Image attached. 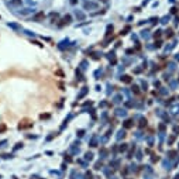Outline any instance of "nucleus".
<instances>
[{
    "label": "nucleus",
    "mask_w": 179,
    "mask_h": 179,
    "mask_svg": "<svg viewBox=\"0 0 179 179\" xmlns=\"http://www.w3.org/2000/svg\"><path fill=\"white\" fill-rule=\"evenodd\" d=\"M99 7V4L96 3V1H90V0H83V10H96Z\"/></svg>",
    "instance_id": "1"
},
{
    "label": "nucleus",
    "mask_w": 179,
    "mask_h": 179,
    "mask_svg": "<svg viewBox=\"0 0 179 179\" xmlns=\"http://www.w3.org/2000/svg\"><path fill=\"white\" fill-rule=\"evenodd\" d=\"M44 18H45V14H44V11H38V13H35L33 16V20L34 23H41V21H44Z\"/></svg>",
    "instance_id": "2"
},
{
    "label": "nucleus",
    "mask_w": 179,
    "mask_h": 179,
    "mask_svg": "<svg viewBox=\"0 0 179 179\" xmlns=\"http://www.w3.org/2000/svg\"><path fill=\"white\" fill-rule=\"evenodd\" d=\"M87 93H89V87H87V86H83V87L81 89V92L78 93V96H76V99H78V100H81V99H83L85 96H86Z\"/></svg>",
    "instance_id": "3"
},
{
    "label": "nucleus",
    "mask_w": 179,
    "mask_h": 179,
    "mask_svg": "<svg viewBox=\"0 0 179 179\" xmlns=\"http://www.w3.org/2000/svg\"><path fill=\"white\" fill-rule=\"evenodd\" d=\"M9 4H10L11 7H21V6H23V0H10V1H9Z\"/></svg>",
    "instance_id": "4"
},
{
    "label": "nucleus",
    "mask_w": 179,
    "mask_h": 179,
    "mask_svg": "<svg viewBox=\"0 0 179 179\" xmlns=\"http://www.w3.org/2000/svg\"><path fill=\"white\" fill-rule=\"evenodd\" d=\"M75 16H76V18H78L79 21H83V20L86 18V16H85V13H82V11H78V10L75 11Z\"/></svg>",
    "instance_id": "5"
},
{
    "label": "nucleus",
    "mask_w": 179,
    "mask_h": 179,
    "mask_svg": "<svg viewBox=\"0 0 179 179\" xmlns=\"http://www.w3.org/2000/svg\"><path fill=\"white\" fill-rule=\"evenodd\" d=\"M71 20H72V17L69 16V14H66L65 17H64V20H62V24H61V26H65V24H69V23H71Z\"/></svg>",
    "instance_id": "6"
},
{
    "label": "nucleus",
    "mask_w": 179,
    "mask_h": 179,
    "mask_svg": "<svg viewBox=\"0 0 179 179\" xmlns=\"http://www.w3.org/2000/svg\"><path fill=\"white\" fill-rule=\"evenodd\" d=\"M121 82H125V83H130V82H131V78H130V76H127V75L121 76Z\"/></svg>",
    "instance_id": "7"
},
{
    "label": "nucleus",
    "mask_w": 179,
    "mask_h": 179,
    "mask_svg": "<svg viewBox=\"0 0 179 179\" xmlns=\"http://www.w3.org/2000/svg\"><path fill=\"white\" fill-rule=\"evenodd\" d=\"M31 9H23V11H20V14H23V16H26V14H30L31 13Z\"/></svg>",
    "instance_id": "8"
},
{
    "label": "nucleus",
    "mask_w": 179,
    "mask_h": 179,
    "mask_svg": "<svg viewBox=\"0 0 179 179\" xmlns=\"http://www.w3.org/2000/svg\"><path fill=\"white\" fill-rule=\"evenodd\" d=\"M7 26L11 28H14V30H20V26H17V24H13V23H7Z\"/></svg>",
    "instance_id": "9"
},
{
    "label": "nucleus",
    "mask_w": 179,
    "mask_h": 179,
    "mask_svg": "<svg viewBox=\"0 0 179 179\" xmlns=\"http://www.w3.org/2000/svg\"><path fill=\"white\" fill-rule=\"evenodd\" d=\"M131 125H133V121H131V120H127L124 123V128H130Z\"/></svg>",
    "instance_id": "10"
},
{
    "label": "nucleus",
    "mask_w": 179,
    "mask_h": 179,
    "mask_svg": "<svg viewBox=\"0 0 179 179\" xmlns=\"http://www.w3.org/2000/svg\"><path fill=\"white\" fill-rule=\"evenodd\" d=\"M58 18V14L56 13H51V21L52 23H55V20Z\"/></svg>",
    "instance_id": "11"
},
{
    "label": "nucleus",
    "mask_w": 179,
    "mask_h": 179,
    "mask_svg": "<svg viewBox=\"0 0 179 179\" xmlns=\"http://www.w3.org/2000/svg\"><path fill=\"white\" fill-rule=\"evenodd\" d=\"M85 158H86V159H89V161H92L93 154H92V152H86V154H85Z\"/></svg>",
    "instance_id": "12"
},
{
    "label": "nucleus",
    "mask_w": 179,
    "mask_h": 179,
    "mask_svg": "<svg viewBox=\"0 0 179 179\" xmlns=\"http://www.w3.org/2000/svg\"><path fill=\"white\" fill-rule=\"evenodd\" d=\"M128 30H130V26H127V27H125L124 30H121V35H125V34H127V31H128Z\"/></svg>",
    "instance_id": "13"
},
{
    "label": "nucleus",
    "mask_w": 179,
    "mask_h": 179,
    "mask_svg": "<svg viewBox=\"0 0 179 179\" xmlns=\"http://www.w3.org/2000/svg\"><path fill=\"white\" fill-rule=\"evenodd\" d=\"M121 99H123V98L119 95V96H116V98H114V102H116V103H120V102H121Z\"/></svg>",
    "instance_id": "14"
},
{
    "label": "nucleus",
    "mask_w": 179,
    "mask_h": 179,
    "mask_svg": "<svg viewBox=\"0 0 179 179\" xmlns=\"http://www.w3.org/2000/svg\"><path fill=\"white\" fill-rule=\"evenodd\" d=\"M18 148H23V142H17L16 144V148H14V150H18Z\"/></svg>",
    "instance_id": "15"
},
{
    "label": "nucleus",
    "mask_w": 179,
    "mask_h": 179,
    "mask_svg": "<svg viewBox=\"0 0 179 179\" xmlns=\"http://www.w3.org/2000/svg\"><path fill=\"white\" fill-rule=\"evenodd\" d=\"M125 150H127V144H123L120 147V151H125Z\"/></svg>",
    "instance_id": "16"
},
{
    "label": "nucleus",
    "mask_w": 179,
    "mask_h": 179,
    "mask_svg": "<svg viewBox=\"0 0 179 179\" xmlns=\"http://www.w3.org/2000/svg\"><path fill=\"white\" fill-rule=\"evenodd\" d=\"M133 92H134V93H140V90H138V87H137V86H133Z\"/></svg>",
    "instance_id": "17"
},
{
    "label": "nucleus",
    "mask_w": 179,
    "mask_h": 179,
    "mask_svg": "<svg viewBox=\"0 0 179 179\" xmlns=\"http://www.w3.org/2000/svg\"><path fill=\"white\" fill-rule=\"evenodd\" d=\"M100 167H102V164H100V162L96 164V169H100Z\"/></svg>",
    "instance_id": "18"
},
{
    "label": "nucleus",
    "mask_w": 179,
    "mask_h": 179,
    "mask_svg": "<svg viewBox=\"0 0 179 179\" xmlns=\"http://www.w3.org/2000/svg\"><path fill=\"white\" fill-rule=\"evenodd\" d=\"M98 1H100V3H107L109 0H98Z\"/></svg>",
    "instance_id": "19"
},
{
    "label": "nucleus",
    "mask_w": 179,
    "mask_h": 179,
    "mask_svg": "<svg viewBox=\"0 0 179 179\" xmlns=\"http://www.w3.org/2000/svg\"><path fill=\"white\" fill-rule=\"evenodd\" d=\"M71 3H72V4H75V3H76V0H71Z\"/></svg>",
    "instance_id": "20"
},
{
    "label": "nucleus",
    "mask_w": 179,
    "mask_h": 179,
    "mask_svg": "<svg viewBox=\"0 0 179 179\" xmlns=\"http://www.w3.org/2000/svg\"><path fill=\"white\" fill-rule=\"evenodd\" d=\"M175 179H179V175H176V176H175Z\"/></svg>",
    "instance_id": "21"
},
{
    "label": "nucleus",
    "mask_w": 179,
    "mask_h": 179,
    "mask_svg": "<svg viewBox=\"0 0 179 179\" xmlns=\"http://www.w3.org/2000/svg\"><path fill=\"white\" fill-rule=\"evenodd\" d=\"M0 18H1V16H0Z\"/></svg>",
    "instance_id": "22"
}]
</instances>
